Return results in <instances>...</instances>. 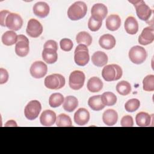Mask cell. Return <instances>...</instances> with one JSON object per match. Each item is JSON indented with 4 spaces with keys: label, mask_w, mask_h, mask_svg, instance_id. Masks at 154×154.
<instances>
[{
    "label": "cell",
    "mask_w": 154,
    "mask_h": 154,
    "mask_svg": "<svg viewBox=\"0 0 154 154\" xmlns=\"http://www.w3.org/2000/svg\"><path fill=\"white\" fill-rule=\"evenodd\" d=\"M87 11V5L82 1H76L71 5L67 10V16L72 20H78L83 18Z\"/></svg>",
    "instance_id": "cell-1"
},
{
    "label": "cell",
    "mask_w": 154,
    "mask_h": 154,
    "mask_svg": "<svg viewBox=\"0 0 154 154\" xmlns=\"http://www.w3.org/2000/svg\"><path fill=\"white\" fill-rule=\"evenodd\" d=\"M122 68L117 64H109L106 66L102 71V76L106 81H117L122 76Z\"/></svg>",
    "instance_id": "cell-2"
},
{
    "label": "cell",
    "mask_w": 154,
    "mask_h": 154,
    "mask_svg": "<svg viewBox=\"0 0 154 154\" xmlns=\"http://www.w3.org/2000/svg\"><path fill=\"white\" fill-rule=\"evenodd\" d=\"M129 2L132 4L135 8L137 15L138 18L142 20L146 21L149 19L151 16L152 11L151 8L146 5L144 1H129Z\"/></svg>",
    "instance_id": "cell-3"
},
{
    "label": "cell",
    "mask_w": 154,
    "mask_h": 154,
    "mask_svg": "<svg viewBox=\"0 0 154 154\" xmlns=\"http://www.w3.org/2000/svg\"><path fill=\"white\" fill-rule=\"evenodd\" d=\"M74 60L79 66H84L88 63L90 55L87 46L79 44L76 46L74 52Z\"/></svg>",
    "instance_id": "cell-4"
},
{
    "label": "cell",
    "mask_w": 154,
    "mask_h": 154,
    "mask_svg": "<svg viewBox=\"0 0 154 154\" xmlns=\"http://www.w3.org/2000/svg\"><path fill=\"white\" fill-rule=\"evenodd\" d=\"M64 77L58 73H54L46 76L45 79V85L46 88L52 90H58L65 85Z\"/></svg>",
    "instance_id": "cell-5"
},
{
    "label": "cell",
    "mask_w": 154,
    "mask_h": 154,
    "mask_svg": "<svg viewBox=\"0 0 154 154\" xmlns=\"http://www.w3.org/2000/svg\"><path fill=\"white\" fill-rule=\"evenodd\" d=\"M129 58L133 63L140 64L144 62L147 58L146 51L140 46H133L129 50Z\"/></svg>",
    "instance_id": "cell-6"
},
{
    "label": "cell",
    "mask_w": 154,
    "mask_h": 154,
    "mask_svg": "<svg viewBox=\"0 0 154 154\" xmlns=\"http://www.w3.org/2000/svg\"><path fill=\"white\" fill-rule=\"evenodd\" d=\"M85 79V77L84 72L80 70H75L69 76V87L74 90H79L83 87Z\"/></svg>",
    "instance_id": "cell-7"
},
{
    "label": "cell",
    "mask_w": 154,
    "mask_h": 154,
    "mask_svg": "<svg viewBox=\"0 0 154 154\" xmlns=\"http://www.w3.org/2000/svg\"><path fill=\"white\" fill-rule=\"evenodd\" d=\"M42 109V105L39 101L34 100L29 102L24 109V114L26 118L29 120L35 119Z\"/></svg>",
    "instance_id": "cell-8"
},
{
    "label": "cell",
    "mask_w": 154,
    "mask_h": 154,
    "mask_svg": "<svg viewBox=\"0 0 154 154\" xmlns=\"http://www.w3.org/2000/svg\"><path fill=\"white\" fill-rule=\"evenodd\" d=\"M29 51V48L28 38L24 35H18L17 40L15 46L16 54L20 57H24L28 54Z\"/></svg>",
    "instance_id": "cell-9"
},
{
    "label": "cell",
    "mask_w": 154,
    "mask_h": 154,
    "mask_svg": "<svg viewBox=\"0 0 154 154\" xmlns=\"http://www.w3.org/2000/svg\"><path fill=\"white\" fill-rule=\"evenodd\" d=\"M23 25V20L21 16L15 13H10L6 18L5 26L12 31H18Z\"/></svg>",
    "instance_id": "cell-10"
},
{
    "label": "cell",
    "mask_w": 154,
    "mask_h": 154,
    "mask_svg": "<svg viewBox=\"0 0 154 154\" xmlns=\"http://www.w3.org/2000/svg\"><path fill=\"white\" fill-rule=\"evenodd\" d=\"M47 65L41 61H37L33 63L29 69L31 76L37 79L44 77L47 73Z\"/></svg>",
    "instance_id": "cell-11"
},
{
    "label": "cell",
    "mask_w": 154,
    "mask_h": 154,
    "mask_svg": "<svg viewBox=\"0 0 154 154\" xmlns=\"http://www.w3.org/2000/svg\"><path fill=\"white\" fill-rule=\"evenodd\" d=\"M27 34L31 37L37 38L43 32V26L37 20L31 19L29 20L26 29Z\"/></svg>",
    "instance_id": "cell-12"
},
{
    "label": "cell",
    "mask_w": 154,
    "mask_h": 154,
    "mask_svg": "<svg viewBox=\"0 0 154 154\" xmlns=\"http://www.w3.org/2000/svg\"><path fill=\"white\" fill-rule=\"evenodd\" d=\"M154 40L153 26L146 27L138 37V43L141 45H147L153 42Z\"/></svg>",
    "instance_id": "cell-13"
},
{
    "label": "cell",
    "mask_w": 154,
    "mask_h": 154,
    "mask_svg": "<svg viewBox=\"0 0 154 154\" xmlns=\"http://www.w3.org/2000/svg\"><path fill=\"white\" fill-rule=\"evenodd\" d=\"M91 17L99 21H102L108 13L107 7L103 4L97 3L93 5L91 10Z\"/></svg>",
    "instance_id": "cell-14"
},
{
    "label": "cell",
    "mask_w": 154,
    "mask_h": 154,
    "mask_svg": "<svg viewBox=\"0 0 154 154\" xmlns=\"http://www.w3.org/2000/svg\"><path fill=\"white\" fill-rule=\"evenodd\" d=\"M90 119V113L85 108L78 109L74 114V121L79 126H84Z\"/></svg>",
    "instance_id": "cell-15"
},
{
    "label": "cell",
    "mask_w": 154,
    "mask_h": 154,
    "mask_svg": "<svg viewBox=\"0 0 154 154\" xmlns=\"http://www.w3.org/2000/svg\"><path fill=\"white\" fill-rule=\"evenodd\" d=\"M56 119V114L50 109L43 111L40 117V122L44 126H51L53 125Z\"/></svg>",
    "instance_id": "cell-16"
},
{
    "label": "cell",
    "mask_w": 154,
    "mask_h": 154,
    "mask_svg": "<svg viewBox=\"0 0 154 154\" xmlns=\"http://www.w3.org/2000/svg\"><path fill=\"white\" fill-rule=\"evenodd\" d=\"M49 11L50 8L49 5L45 2H38L33 6L34 14L40 18L46 17L49 14Z\"/></svg>",
    "instance_id": "cell-17"
},
{
    "label": "cell",
    "mask_w": 154,
    "mask_h": 154,
    "mask_svg": "<svg viewBox=\"0 0 154 154\" xmlns=\"http://www.w3.org/2000/svg\"><path fill=\"white\" fill-rule=\"evenodd\" d=\"M100 46L105 49H112L116 43V38L114 37L109 34H106L102 35L99 40Z\"/></svg>",
    "instance_id": "cell-18"
},
{
    "label": "cell",
    "mask_w": 154,
    "mask_h": 154,
    "mask_svg": "<svg viewBox=\"0 0 154 154\" xmlns=\"http://www.w3.org/2000/svg\"><path fill=\"white\" fill-rule=\"evenodd\" d=\"M117 112L112 109H108L106 110L102 115V120L103 123L109 126L114 125L117 123Z\"/></svg>",
    "instance_id": "cell-19"
},
{
    "label": "cell",
    "mask_w": 154,
    "mask_h": 154,
    "mask_svg": "<svg viewBox=\"0 0 154 154\" xmlns=\"http://www.w3.org/2000/svg\"><path fill=\"white\" fill-rule=\"evenodd\" d=\"M105 24L108 30L116 31L121 25V19L117 14H111L106 19Z\"/></svg>",
    "instance_id": "cell-20"
},
{
    "label": "cell",
    "mask_w": 154,
    "mask_h": 154,
    "mask_svg": "<svg viewBox=\"0 0 154 154\" xmlns=\"http://www.w3.org/2000/svg\"><path fill=\"white\" fill-rule=\"evenodd\" d=\"M125 29L128 34H135L138 31V23L133 16H129L125 22Z\"/></svg>",
    "instance_id": "cell-21"
},
{
    "label": "cell",
    "mask_w": 154,
    "mask_h": 154,
    "mask_svg": "<svg viewBox=\"0 0 154 154\" xmlns=\"http://www.w3.org/2000/svg\"><path fill=\"white\" fill-rule=\"evenodd\" d=\"M108 56L102 51H97L91 56V61L97 67H102L108 62Z\"/></svg>",
    "instance_id": "cell-22"
},
{
    "label": "cell",
    "mask_w": 154,
    "mask_h": 154,
    "mask_svg": "<svg viewBox=\"0 0 154 154\" xmlns=\"http://www.w3.org/2000/svg\"><path fill=\"white\" fill-rule=\"evenodd\" d=\"M87 89L91 93L100 91L103 87V82L100 78L96 76L91 77L87 82Z\"/></svg>",
    "instance_id": "cell-23"
},
{
    "label": "cell",
    "mask_w": 154,
    "mask_h": 154,
    "mask_svg": "<svg viewBox=\"0 0 154 154\" xmlns=\"http://www.w3.org/2000/svg\"><path fill=\"white\" fill-rule=\"evenodd\" d=\"M42 58L48 64L55 63L58 59L57 51L50 48H44L42 52Z\"/></svg>",
    "instance_id": "cell-24"
},
{
    "label": "cell",
    "mask_w": 154,
    "mask_h": 154,
    "mask_svg": "<svg viewBox=\"0 0 154 154\" xmlns=\"http://www.w3.org/2000/svg\"><path fill=\"white\" fill-rule=\"evenodd\" d=\"M135 121L137 125L140 127L149 126L152 121L150 115L145 112H138L135 117Z\"/></svg>",
    "instance_id": "cell-25"
},
{
    "label": "cell",
    "mask_w": 154,
    "mask_h": 154,
    "mask_svg": "<svg viewBox=\"0 0 154 154\" xmlns=\"http://www.w3.org/2000/svg\"><path fill=\"white\" fill-rule=\"evenodd\" d=\"M88 105L89 107L94 111H100L105 106L101 100V95L93 96L89 98L88 100Z\"/></svg>",
    "instance_id": "cell-26"
},
{
    "label": "cell",
    "mask_w": 154,
    "mask_h": 154,
    "mask_svg": "<svg viewBox=\"0 0 154 154\" xmlns=\"http://www.w3.org/2000/svg\"><path fill=\"white\" fill-rule=\"evenodd\" d=\"M78 105V100L76 97L73 96H68L66 97L64 103L63 108L67 112L73 111Z\"/></svg>",
    "instance_id": "cell-27"
},
{
    "label": "cell",
    "mask_w": 154,
    "mask_h": 154,
    "mask_svg": "<svg viewBox=\"0 0 154 154\" xmlns=\"http://www.w3.org/2000/svg\"><path fill=\"white\" fill-rule=\"evenodd\" d=\"M17 36L14 31H7L2 35V42L6 46H11L16 43Z\"/></svg>",
    "instance_id": "cell-28"
},
{
    "label": "cell",
    "mask_w": 154,
    "mask_h": 154,
    "mask_svg": "<svg viewBox=\"0 0 154 154\" xmlns=\"http://www.w3.org/2000/svg\"><path fill=\"white\" fill-rule=\"evenodd\" d=\"M76 40L79 45L82 44L88 46L91 44L92 37L87 32L81 31L76 35Z\"/></svg>",
    "instance_id": "cell-29"
},
{
    "label": "cell",
    "mask_w": 154,
    "mask_h": 154,
    "mask_svg": "<svg viewBox=\"0 0 154 154\" xmlns=\"http://www.w3.org/2000/svg\"><path fill=\"white\" fill-rule=\"evenodd\" d=\"M101 100L105 106H112L117 102V97L113 93L107 91L101 95Z\"/></svg>",
    "instance_id": "cell-30"
},
{
    "label": "cell",
    "mask_w": 154,
    "mask_h": 154,
    "mask_svg": "<svg viewBox=\"0 0 154 154\" xmlns=\"http://www.w3.org/2000/svg\"><path fill=\"white\" fill-rule=\"evenodd\" d=\"M116 90L117 93L120 95H128L131 91V84L128 81H122L117 83L116 85Z\"/></svg>",
    "instance_id": "cell-31"
},
{
    "label": "cell",
    "mask_w": 154,
    "mask_h": 154,
    "mask_svg": "<svg viewBox=\"0 0 154 154\" xmlns=\"http://www.w3.org/2000/svg\"><path fill=\"white\" fill-rule=\"evenodd\" d=\"M64 96L59 93H53L51 95L49 99V104L52 108L60 106L64 102Z\"/></svg>",
    "instance_id": "cell-32"
},
{
    "label": "cell",
    "mask_w": 154,
    "mask_h": 154,
    "mask_svg": "<svg viewBox=\"0 0 154 154\" xmlns=\"http://www.w3.org/2000/svg\"><path fill=\"white\" fill-rule=\"evenodd\" d=\"M56 125L58 127H71L72 122L70 117L66 114H60L56 120Z\"/></svg>",
    "instance_id": "cell-33"
},
{
    "label": "cell",
    "mask_w": 154,
    "mask_h": 154,
    "mask_svg": "<svg viewBox=\"0 0 154 154\" xmlns=\"http://www.w3.org/2000/svg\"><path fill=\"white\" fill-rule=\"evenodd\" d=\"M143 88L146 91H153L154 90V75H149L143 81Z\"/></svg>",
    "instance_id": "cell-34"
},
{
    "label": "cell",
    "mask_w": 154,
    "mask_h": 154,
    "mask_svg": "<svg viewBox=\"0 0 154 154\" xmlns=\"http://www.w3.org/2000/svg\"><path fill=\"white\" fill-rule=\"evenodd\" d=\"M140 106V102L137 99H131L126 102L125 108L126 111L132 112L137 111Z\"/></svg>",
    "instance_id": "cell-35"
},
{
    "label": "cell",
    "mask_w": 154,
    "mask_h": 154,
    "mask_svg": "<svg viewBox=\"0 0 154 154\" xmlns=\"http://www.w3.org/2000/svg\"><path fill=\"white\" fill-rule=\"evenodd\" d=\"M102 23L101 21L97 20L91 16L88 22V27L91 31H97L101 27Z\"/></svg>",
    "instance_id": "cell-36"
},
{
    "label": "cell",
    "mask_w": 154,
    "mask_h": 154,
    "mask_svg": "<svg viewBox=\"0 0 154 154\" xmlns=\"http://www.w3.org/2000/svg\"><path fill=\"white\" fill-rule=\"evenodd\" d=\"M60 45L61 49L63 51L68 52L72 50L73 45L72 41L70 39L64 38L60 40Z\"/></svg>",
    "instance_id": "cell-37"
},
{
    "label": "cell",
    "mask_w": 154,
    "mask_h": 154,
    "mask_svg": "<svg viewBox=\"0 0 154 154\" xmlns=\"http://www.w3.org/2000/svg\"><path fill=\"white\" fill-rule=\"evenodd\" d=\"M121 126L123 127H132L134 126V121L132 116L127 115L122 117L120 122Z\"/></svg>",
    "instance_id": "cell-38"
},
{
    "label": "cell",
    "mask_w": 154,
    "mask_h": 154,
    "mask_svg": "<svg viewBox=\"0 0 154 154\" xmlns=\"http://www.w3.org/2000/svg\"><path fill=\"white\" fill-rule=\"evenodd\" d=\"M8 79V73L7 70L1 68L0 69V84H3L7 82Z\"/></svg>",
    "instance_id": "cell-39"
},
{
    "label": "cell",
    "mask_w": 154,
    "mask_h": 154,
    "mask_svg": "<svg viewBox=\"0 0 154 154\" xmlns=\"http://www.w3.org/2000/svg\"><path fill=\"white\" fill-rule=\"evenodd\" d=\"M10 13L8 10H1L0 12V24L2 26H5V20L7 16Z\"/></svg>",
    "instance_id": "cell-40"
},
{
    "label": "cell",
    "mask_w": 154,
    "mask_h": 154,
    "mask_svg": "<svg viewBox=\"0 0 154 154\" xmlns=\"http://www.w3.org/2000/svg\"><path fill=\"white\" fill-rule=\"evenodd\" d=\"M44 48H50L57 51L58 45L55 41L53 40H49L45 42L44 45Z\"/></svg>",
    "instance_id": "cell-41"
},
{
    "label": "cell",
    "mask_w": 154,
    "mask_h": 154,
    "mask_svg": "<svg viewBox=\"0 0 154 154\" xmlns=\"http://www.w3.org/2000/svg\"><path fill=\"white\" fill-rule=\"evenodd\" d=\"M5 126H17V123L13 120H8L5 124Z\"/></svg>",
    "instance_id": "cell-42"
}]
</instances>
